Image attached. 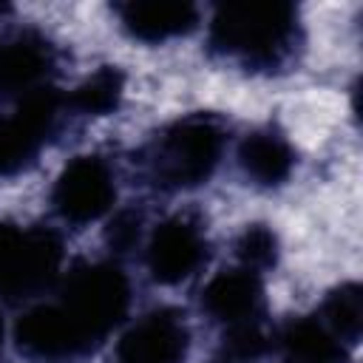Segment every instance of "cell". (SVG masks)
<instances>
[{
	"label": "cell",
	"instance_id": "obj_5",
	"mask_svg": "<svg viewBox=\"0 0 363 363\" xmlns=\"http://www.w3.org/2000/svg\"><path fill=\"white\" fill-rule=\"evenodd\" d=\"M62 111V99L54 88L40 85L28 91L14 116H0V176L20 170L37 156Z\"/></svg>",
	"mask_w": 363,
	"mask_h": 363
},
{
	"label": "cell",
	"instance_id": "obj_13",
	"mask_svg": "<svg viewBox=\"0 0 363 363\" xmlns=\"http://www.w3.org/2000/svg\"><path fill=\"white\" fill-rule=\"evenodd\" d=\"M51 65L48 48L37 37H17L0 45V91H34Z\"/></svg>",
	"mask_w": 363,
	"mask_h": 363
},
{
	"label": "cell",
	"instance_id": "obj_10",
	"mask_svg": "<svg viewBox=\"0 0 363 363\" xmlns=\"http://www.w3.org/2000/svg\"><path fill=\"white\" fill-rule=\"evenodd\" d=\"M201 306L210 318L221 320L227 329L241 323H255L264 306V286L252 269L218 272L201 292Z\"/></svg>",
	"mask_w": 363,
	"mask_h": 363
},
{
	"label": "cell",
	"instance_id": "obj_11",
	"mask_svg": "<svg viewBox=\"0 0 363 363\" xmlns=\"http://www.w3.org/2000/svg\"><path fill=\"white\" fill-rule=\"evenodd\" d=\"M122 28L142 43H164L196 28L199 9L182 0H133L119 6Z\"/></svg>",
	"mask_w": 363,
	"mask_h": 363
},
{
	"label": "cell",
	"instance_id": "obj_15",
	"mask_svg": "<svg viewBox=\"0 0 363 363\" xmlns=\"http://www.w3.org/2000/svg\"><path fill=\"white\" fill-rule=\"evenodd\" d=\"M323 323L340 343H354L363 323V292L357 284L337 286L323 303Z\"/></svg>",
	"mask_w": 363,
	"mask_h": 363
},
{
	"label": "cell",
	"instance_id": "obj_17",
	"mask_svg": "<svg viewBox=\"0 0 363 363\" xmlns=\"http://www.w3.org/2000/svg\"><path fill=\"white\" fill-rule=\"evenodd\" d=\"M235 250H238V258L244 261V269L258 272V269H267V267L275 264L278 238H275V233H272L269 227L252 224V227H247V230L241 233Z\"/></svg>",
	"mask_w": 363,
	"mask_h": 363
},
{
	"label": "cell",
	"instance_id": "obj_2",
	"mask_svg": "<svg viewBox=\"0 0 363 363\" xmlns=\"http://www.w3.org/2000/svg\"><path fill=\"white\" fill-rule=\"evenodd\" d=\"M57 303L94 349L125 318L130 286L125 272L113 264H82L68 272Z\"/></svg>",
	"mask_w": 363,
	"mask_h": 363
},
{
	"label": "cell",
	"instance_id": "obj_20",
	"mask_svg": "<svg viewBox=\"0 0 363 363\" xmlns=\"http://www.w3.org/2000/svg\"><path fill=\"white\" fill-rule=\"evenodd\" d=\"M0 346H3V320H0Z\"/></svg>",
	"mask_w": 363,
	"mask_h": 363
},
{
	"label": "cell",
	"instance_id": "obj_4",
	"mask_svg": "<svg viewBox=\"0 0 363 363\" xmlns=\"http://www.w3.org/2000/svg\"><path fill=\"white\" fill-rule=\"evenodd\" d=\"M60 238L40 227L0 224V295L20 301L43 292L60 272Z\"/></svg>",
	"mask_w": 363,
	"mask_h": 363
},
{
	"label": "cell",
	"instance_id": "obj_18",
	"mask_svg": "<svg viewBox=\"0 0 363 363\" xmlns=\"http://www.w3.org/2000/svg\"><path fill=\"white\" fill-rule=\"evenodd\" d=\"M224 349L230 357L235 360H255L264 349H267V335L261 329V323H241V326H230L224 335Z\"/></svg>",
	"mask_w": 363,
	"mask_h": 363
},
{
	"label": "cell",
	"instance_id": "obj_19",
	"mask_svg": "<svg viewBox=\"0 0 363 363\" xmlns=\"http://www.w3.org/2000/svg\"><path fill=\"white\" fill-rule=\"evenodd\" d=\"M108 238H111V244H113L116 250H128V247H133L136 238H139V216H133V213H122V216L113 221Z\"/></svg>",
	"mask_w": 363,
	"mask_h": 363
},
{
	"label": "cell",
	"instance_id": "obj_3",
	"mask_svg": "<svg viewBox=\"0 0 363 363\" xmlns=\"http://www.w3.org/2000/svg\"><path fill=\"white\" fill-rule=\"evenodd\" d=\"M224 150V128L204 113L179 119L156 142L153 173L162 184L193 187L201 184L218 164Z\"/></svg>",
	"mask_w": 363,
	"mask_h": 363
},
{
	"label": "cell",
	"instance_id": "obj_1",
	"mask_svg": "<svg viewBox=\"0 0 363 363\" xmlns=\"http://www.w3.org/2000/svg\"><path fill=\"white\" fill-rule=\"evenodd\" d=\"M298 14L289 3H224L210 23V43L250 68H278L295 45Z\"/></svg>",
	"mask_w": 363,
	"mask_h": 363
},
{
	"label": "cell",
	"instance_id": "obj_6",
	"mask_svg": "<svg viewBox=\"0 0 363 363\" xmlns=\"http://www.w3.org/2000/svg\"><path fill=\"white\" fill-rule=\"evenodd\" d=\"M51 199L57 213L71 224L102 218L116 199V184L108 162H102L99 156H77L60 173Z\"/></svg>",
	"mask_w": 363,
	"mask_h": 363
},
{
	"label": "cell",
	"instance_id": "obj_8",
	"mask_svg": "<svg viewBox=\"0 0 363 363\" xmlns=\"http://www.w3.org/2000/svg\"><path fill=\"white\" fill-rule=\"evenodd\" d=\"M187 326L176 309H153L139 318L119 343V363H182Z\"/></svg>",
	"mask_w": 363,
	"mask_h": 363
},
{
	"label": "cell",
	"instance_id": "obj_12",
	"mask_svg": "<svg viewBox=\"0 0 363 363\" xmlns=\"http://www.w3.org/2000/svg\"><path fill=\"white\" fill-rule=\"evenodd\" d=\"M238 162L255 184L275 187V184L289 179L292 164H295V153L284 136H278L272 130H258L241 142Z\"/></svg>",
	"mask_w": 363,
	"mask_h": 363
},
{
	"label": "cell",
	"instance_id": "obj_7",
	"mask_svg": "<svg viewBox=\"0 0 363 363\" xmlns=\"http://www.w3.org/2000/svg\"><path fill=\"white\" fill-rule=\"evenodd\" d=\"M207 255L204 233L196 221L173 216L162 221L147 241V269L159 284H182L190 278Z\"/></svg>",
	"mask_w": 363,
	"mask_h": 363
},
{
	"label": "cell",
	"instance_id": "obj_9",
	"mask_svg": "<svg viewBox=\"0 0 363 363\" xmlns=\"http://www.w3.org/2000/svg\"><path fill=\"white\" fill-rule=\"evenodd\" d=\"M17 343L34 360H71L91 352L82 335L74 329L60 303H43L28 309L17 323Z\"/></svg>",
	"mask_w": 363,
	"mask_h": 363
},
{
	"label": "cell",
	"instance_id": "obj_16",
	"mask_svg": "<svg viewBox=\"0 0 363 363\" xmlns=\"http://www.w3.org/2000/svg\"><path fill=\"white\" fill-rule=\"evenodd\" d=\"M122 74L113 71V68H99L96 74H91L82 85L74 88V94L68 96V105L79 113H88V116H102V113H111L116 105H119V96H122Z\"/></svg>",
	"mask_w": 363,
	"mask_h": 363
},
{
	"label": "cell",
	"instance_id": "obj_14",
	"mask_svg": "<svg viewBox=\"0 0 363 363\" xmlns=\"http://www.w3.org/2000/svg\"><path fill=\"white\" fill-rule=\"evenodd\" d=\"M286 363H343V343L318 318L292 320L281 335Z\"/></svg>",
	"mask_w": 363,
	"mask_h": 363
}]
</instances>
